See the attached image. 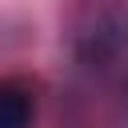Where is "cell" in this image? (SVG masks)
<instances>
[{"label": "cell", "instance_id": "6da1fadb", "mask_svg": "<svg viewBox=\"0 0 128 128\" xmlns=\"http://www.w3.org/2000/svg\"><path fill=\"white\" fill-rule=\"evenodd\" d=\"M0 128H32V96L16 84H0Z\"/></svg>", "mask_w": 128, "mask_h": 128}]
</instances>
